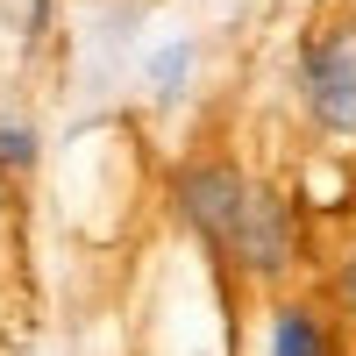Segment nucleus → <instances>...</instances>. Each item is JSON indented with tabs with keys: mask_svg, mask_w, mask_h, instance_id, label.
Listing matches in <instances>:
<instances>
[{
	"mask_svg": "<svg viewBox=\"0 0 356 356\" xmlns=\"http://www.w3.org/2000/svg\"><path fill=\"white\" fill-rule=\"evenodd\" d=\"M300 100L328 136H356V22H335L300 50Z\"/></svg>",
	"mask_w": 356,
	"mask_h": 356,
	"instance_id": "nucleus-1",
	"label": "nucleus"
},
{
	"mask_svg": "<svg viewBox=\"0 0 356 356\" xmlns=\"http://www.w3.org/2000/svg\"><path fill=\"white\" fill-rule=\"evenodd\" d=\"M342 292H349V307H356V264H349V278H342Z\"/></svg>",
	"mask_w": 356,
	"mask_h": 356,
	"instance_id": "nucleus-6",
	"label": "nucleus"
},
{
	"mask_svg": "<svg viewBox=\"0 0 356 356\" xmlns=\"http://www.w3.org/2000/svg\"><path fill=\"white\" fill-rule=\"evenodd\" d=\"M36 157V136L29 129H0V164H29Z\"/></svg>",
	"mask_w": 356,
	"mask_h": 356,
	"instance_id": "nucleus-5",
	"label": "nucleus"
},
{
	"mask_svg": "<svg viewBox=\"0 0 356 356\" xmlns=\"http://www.w3.org/2000/svg\"><path fill=\"white\" fill-rule=\"evenodd\" d=\"M271 356H335V342L307 307H278L271 314Z\"/></svg>",
	"mask_w": 356,
	"mask_h": 356,
	"instance_id": "nucleus-4",
	"label": "nucleus"
},
{
	"mask_svg": "<svg viewBox=\"0 0 356 356\" xmlns=\"http://www.w3.org/2000/svg\"><path fill=\"white\" fill-rule=\"evenodd\" d=\"M243 200H250V186H243L235 164H193L186 178H178V207H186V221L214 250L235 243V228H243Z\"/></svg>",
	"mask_w": 356,
	"mask_h": 356,
	"instance_id": "nucleus-2",
	"label": "nucleus"
},
{
	"mask_svg": "<svg viewBox=\"0 0 356 356\" xmlns=\"http://www.w3.org/2000/svg\"><path fill=\"white\" fill-rule=\"evenodd\" d=\"M228 257H243L257 278H271V271H285V264H292V214H285L278 193H257V186H250V200H243V228H235Z\"/></svg>",
	"mask_w": 356,
	"mask_h": 356,
	"instance_id": "nucleus-3",
	"label": "nucleus"
}]
</instances>
